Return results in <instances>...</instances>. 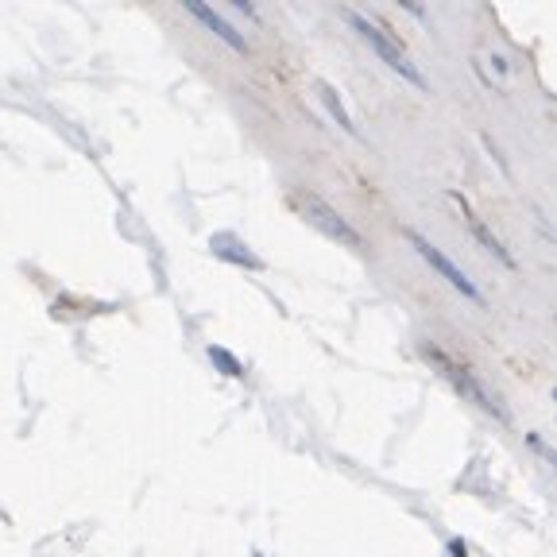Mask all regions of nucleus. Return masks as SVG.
Returning <instances> with one entry per match:
<instances>
[{"instance_id": "f257e3e1", "label": "nucleus", "mask_w": 557, "mask_h": 557, "mask_svg": "<svg viewBox=\"0 0 557 557\" xmlns=\"http://www.w3.org/2000/svg\"><path fill=\"white\" fill-rule=\"evenodd\" d=\"M349 20L356 24V28H360V35H364V39H368V43L380 51V59L387 62L395 74H403V78H407V82H414V86H426V78H422L411 62H407V55H403V51H399V47L387 39V31H383L380 24H372V20H368V16H360V12H349Z\"/></svg>"}, {"instance_id": "f03ea898", "label": "nucleus", "mask_w": 557, "mask_h": 557, "mask_svg": "<svg viewBox=\"0 0 557 557\" xmlns=\"http://www.w3.org/2000/svg\"><path fill=\"white\" fill-rule=\"evenodd\" d=\"M411 240H414V248L422 252V260H426V264H430V267H438L441 275H445V279H449V283H453L457 291H461V294H469V298H480V291L472 287V279H469V275H465L461 267L453 264V260H449V256H445L441 248H434V244H430V240H426V236H422V233H411Z\"/></svg>"}, {"instance_id": "7ed1b4c3", "label": "nucleus", "mask_w": 557, "mask_h": 557, "mask_svg": "<svg viewBox=\"0 0 557 557\" xmlns=\"http://www.w3.org/2000/svg\"><path fill=\"white\" fill-rule=\"evenodd\" d=\"M186 8H190V12H194V16H198V20H202V24H206L209 31H217V35H221V39H225L229 47H236V51H244V39H240V35H236V31L229 28V24H225V20L217 16V12H213V8H206V4H198V0H194V4H186Z\"/></svg>"}, {"instance_id": "20e7f679", "label": "nucleus", "mask_w": 557, "mask_h": 557, "mask_svg": "<svg viewBox=\"0 0 557 557\" xmlns=\"http://www.w3.org/2000/svg\"><path fill=\"white\" fill-rule=\"evenodd\" d=\"M310 209H314V213H318V217H322L325 225H329V229H333V233H341L345 236V240H349V244H356V240H360V236L352 233L349 225H345V217H337V213H333V209L325 206V202H318V198H310Z\"/></svg>"}, {"instance_id": "39448f33", "label": "nucleus", "mask_w": 557, "mask_h": 557, "mask_svg": "<svg viewBox=\"0 0 557 557\" xmlns=\"http://www.w3.org/2000/svg\"><path fill=\"white\" fill-rule=\"evenodd\" d=\"M325 101H329V109H333V117L341 120V128H349V132H356V128H352V120L345 117V109L337 105V93H333V89H329V86H325Z\"/></svg>"}]
</instances>
